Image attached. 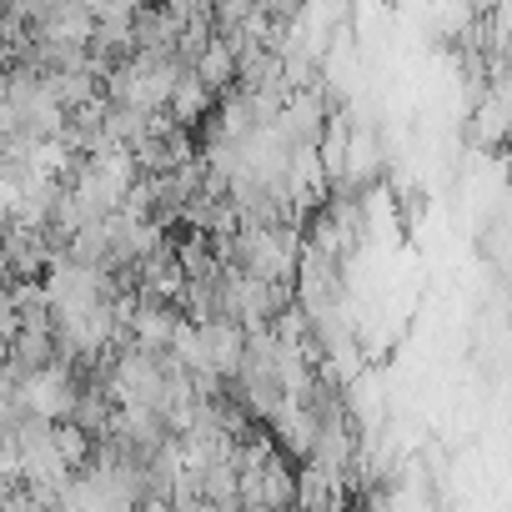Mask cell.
Returning <instances> with one entry per match:
<instances>
[{
    "mask_svg": "<svg viewBox=\"0 0 512 512\" xmlns=\"http://www.w3.org/2000/svg\"><path fill=\"white\" fill-rule=\"evenodd\" d=\"M81 392H86V387H81V377H76V367H71V362H56V367L31 372V377L21 382L26 417H36V422H46V427L71 422V412H76Z\"/></svg>",
    "mask_w": 512,
    "mask_h": 512,
    "instance_id": "obj_1",
    "label": "cell"
}]
</instances>
